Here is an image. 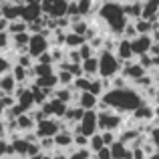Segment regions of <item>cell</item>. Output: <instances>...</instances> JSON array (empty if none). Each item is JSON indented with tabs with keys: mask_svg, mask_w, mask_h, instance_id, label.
Segmentation results:
<instances>
[{
	"mask_svg": "<svg viewBox=\"0 0 159 159\" xmlns=\"http://www.w3.org/2000/svg\"><path fill=\"white\" fill-rule=\"evenodd\" d=\"M52 139H54V145H58V147H69V145H73L75 135H73V133H65L61 129V131H58Z\"/></svg>",
	"mask_w": 159,
	"mask_h": 159,
	"instance_id": "e0dca14e",
	"label": "cell"
},
{
	"mask_svg": "<svg viewBox=\"0 0 159 159\" xmlns=\"http://www.w3.org/2000/svg\"><path fill=\"white\" fill-rule=\"evenodd\" d=\"M26 4H30V2H40V0H24Z\"/></svg>",
	"mask_w": 159,
	"mask_h": 159,
	"instance_id": "d590c367",
	"label": "cell"
},
{
	"mask_svg": "<svg viewBox=\"0 0 159 159\" xmlns=\"http://www.w3.org/2000/svg\"><path fill=\"white\" fill-rule=\"evenodd\" d=\"M97 105H99V97L91 95L89 91L87 93H79V109H83V111H95Z\"/></svg>",
	"mask_w": 159,
	"mask_h": 159,
	"instance_id": "4fadbf2b",
	"label": "cell"
},
{
	"mask_svg": "<svg viewBox=\"0 0 159 159\" xmlns=\"http://www.w3.org/2000/svg\"><path fill=\"white\" fill-rule=\"evenodd\" d=\"M143 103L145 101H143L141 91L131 89V87H123V89H109L107 93L99 99V105L97 107H101V111L111 109V111L123 115V113L137 111Z\"/></svg>",
	"mask_w": 159,
	"mask_h": 159,
	"instance_id": "6da1fadb",
	"label": "cell"
},
{
	"mask_svg": "<svg viewBox=\"0 0 159 159\" xmlns=\"http://www.w3.org/2000/svg\"><path fill=\"white\" fill-rule=\"evenodd\" d=\"M6 24H8V20H6V18L0 20V28H6Z\"/></svg>",
	"mask_w": 159,
	"mask_h": 159,
	"instance_id": "836d02e7",
	"label": "cell"
},
{
	"mask_svg": "<svg viewBox=\"0 0 159 159\" xmlns=\"http://www.w3.org/2000/svg\"><path fill=\"white\" fill-rule=\"evenodd\" d=\"M48 48V40L44 34H34L30 39V57H40Z\"/></svg>",
	"mask_w": 159,
	"mask_h": 159,
	"instance_id": "8fae6325",
	"label": "cell"
},
{
	"mask_svg": "<svg viewBox=\"0 0 159 159\" xmlns=\"http://www.w3.org/2000/svg\"><path fill=\"white\" fill-rule=\"evenodd\" d=\"M115 57L119 58L121 62H129L133 58V51H131V40L121 39L115 47Z\"/></svg>",
	"mask_w": 159,
	"mask_h": 159,
	"instance_id": "9c48e42d",
	"label": "cell"
},
{
	"mask_svg": "<svg viewBox=\"0 0 159 159\" xmlns=\"http://www.w3.org/2000/svg\"><path fill=\"white\" fill-rule=\"evenodd\" d=\"M34 73L39 75V79H43L44 75H51L52 73V66L51 65H34Z\"/></svg>",
	"mask_w": 159,
	"mask_h": 159,
	"instance_id": "484cf974",
	"label": "cell"
},
{
	"mask_svg": "<svg viewBox=\"0 0 159 159\" xmlns=\"http://www.w3.org/2000/svg\"><path fill=\"white\" fill-rule=\"evenodd\" d=\"M99 16H101V20L109 26V30H111L113 34H123L125 26H127V22H129V18L125 16L123 4L115 2V0L103 2L101 8H99Z\"/></svg>",
	"mask_w": 159,
	"mask_h": 159,
	"instance_id": "7a4b0ae2",
	"label": "cell"
},
{
	"mask_svg": "<svg viewBox=\"0 0 159 159\" xmlns=\"http://www.w3.org/2000/svg\"><path fill=\"white\" fill-rule=\"evenodd\" d=\"M8 69H10V62H8L6 58H4L2 54H0V75H4V73H6Z\"/></svg>",
	"mask_w": 159,
	"mask_h": 159,
	"instance_id": "f1b7e54d",
	"label": "cell"
},
{
	"mask_svg": "<svg viewBox=\"0 0 159 159\" xmlns=\"http://www.w3.org/2000/svg\"><path fill=\"white\" fill-rule=\"evenodd\" d=\"M14 87H16V79L12 77V75H4V77L0 79V89H2V91L8 93V91H12Z\"/></svg>",
	"mask_w": 159,
	"mask_h": 159,
	"instance_id": "44dd1931",
	"label": "cell"
},
{
	"mask_svg": "<svg viewBox=\"0 0 159 159\" xmlns=\"http://www.w3.org/2000/svg\"><path fill=\"white\" fill-rule=\"evenodd\" d=\"M40 14H43L40 2H30V4L20 6V18L22 20H36V18H40Z\"/></svg>",
	"mask_w": 159,
	"mask_h": 159,
	"instance_id": "30bf717a",
	"label": "cell"
},
{
	"mask_svg": "<svg viewBox=\"0 0 159 159\" xmlns=\"http://www.w3.org/2000/svg\"><path fill=\"white\" fill-rule=\"evenodd\" d=\"M133 115V119L135 121H153V105H147V103H143L137 111H133L131 113Z\"/></svg>",
	"mask_w": 159,
	"mask_h": 159,
	"instance_id": "9a60e30c",
	"label": "cell"
},
{
	"mask_svg": "<svg viewBox=\"0 0 159 159\" xmlns=\"http://www.w3.org/2000/svg\"><path fill=\"white\" fill-rule=\"evenodd\" d=\"M65 44H69V47H83L85 44V36L77 34V32H69V34L65 36Z\"/></svg>",
	"mask_w": 159,
	"mask_h": 159,
	"instance_id": "ffe728a7",
	"label": "cell"
},
{
	"mask_svg": "<svg viewBox=\"0 0 159 159\" xmlns=\"http://www.w3.org/2000/svg\"><path fill=\"white\" fill-rule=\"evenodd\" d=\"M155 30H159V20H157V22H155Z\"/></svg>",
	"mask_w": 159,
	"mask_h": 159,
	"instance_id": "8d00e7d4",
	"label": "cell"
},
{
	"mask_svg": "<svg viewBox=\"0 0 159 159\" xmlns=\"http://www.w3.org/2000/svg\"><path fill=\"white\" fill-rule=\"evenodd\" d=\"M109 151H111L113 159H131V149H129L125 143H121L119 139H117L113 145H109Z\"/></svg>",
	"mask_w": 159,
	"mask_h": 159,
	"instance_id": "7c38bea8",
	"label": "cell"
},
{
	"mask_svg": "<svg viewBox=\"0 0 159 159\" xmlns=\"http://www.w3.org/2000/svg\"><path fill=\"white\" fill-rule=\"evenodd\" d=\"M57 81L61 83V85H70V83L75 81V77L69 73V70H62V73H58V75H57Z\"/></svg>",
	"mask_w": 159,
	"mask_h": 159,
	"instance_id": "d4e9b609",
	"label": "cell"
},
{
	"mask_svg": "<svg viewBox=\"0 0 159 159\" xmlns=\"http://www.w3.org/2000/svg\"><path fill=\"white\" fill-rule=\"evenodd\" d=\"M121 70H123V77L127 79V81H133V83H137L141 77L147 75V70H145L139 62H131V61L125 62V65L121 66Z\"/></svg>",
	"mask_w": 159,
	"mask_h": 159,
	"instance_id": "52a82bcc",
	"label": "cell"
},
{
	"mask_svg": "<svg viewBox=\"0 0 159 159\" xmlns=\"http://www.w3.org/2000/svg\"><path fill=\"white\" fill-rule=\"evenodd\" d=\"M95 155H97V159H113V157H111V151H109V147H103L101 151H97Z\"/></svg>",
	"mask_w": 159,
	"mask_h": 159,
	"instance_id": "83f0119b",
	"label": "cell"
},
{
	"mask_svg": "<svg viewBox=\"0 0 159 159\" xmlns=\"http://www.w3.org/2000/svg\"><path fill=\"white\" fill-rule=\"evenodd\" d=\"M123 10L127 18L133 20H139L141 18V12H143V2H125L123 4Z\"/></svg>",
	"mask_w": 159,
	"mask_h": 159,
	"instance_id": "5bb4252c",
	"label": "cell"
},
{
	"mask_svg": "<svg viewBox=\"0 0 159 159\" xmlns=\"http://www.w3.org/2000/svg\"><path fill=\"white\" fill-rule=\"evenodd\" d=\"M99 129V121H97V111H85L77 125V135H85V137H93Z\"/></svg>",
	"mask_w": 159,
	"mask_h": 159,
	"instance_id": "5b68a950",
	"label": "cell"
},
{
	"mask_svg": "<svg viewBox=\"0 0 159 159\" xmlns=\"http://www.w3.org/2000/svg\"><path fill=\"white\" fill-rule=\"evenodd\" d=\"M147 159H159V151H153L151 155H147Z\"/></svg>",
	"mask_w": 159,
	"mask_h": 159,
	"instance_id": "1f68e13d",
	"label": "cell"
},
{
	"mask_svg": "<svg viewBox=\"0 0 159 159\" xmlns=\"http://www.w3.org/2000/svg\"><path fill=\"white\" fill-rule=\"evenodd\" d=\"M147 135H149V143L159 151V127H149L147 129Z\"/></svg>",
	"mask_w": 159,
	"mask_h": 159,
	"instance_id": "7402d4cb",
	"label": "cell"
},
{
	"mask_svg": "<svg viewBox=\"0 0 159 159\" xmlns=\"http://www.w3.org/2000/svg\"><path fill=\"white\" fill-rule=\"evenodd\" d=\"M6 43H8L6 32H0V47H6Z\"/></svg>",
	"mask_w": 159,
	"mask_h": 159,
	"instance_id": "f546056e",
	"label": "cell"
},
{
	"mask_svg": "<svg viewBox=\"0 0 159 159\" xmlns=\"http://www.w3.org/2000/svg\"><path fill=\"white\" fill-rule=\"evenodd\" d=\"M97 61H99V77L101 79H115L117 75L121 73V61L115 57V52L113 51H105L103 48L101 54L97 57Z\"/></svg>",
	"mask_w": 159,
	"mask_h": 159,
	"instance_id": "3957f363",
	"label": "cell"
},
{
	"mask_svg": "<svg viewBox=\"0 0 159 159\" xmlns=\"http://www.w3.org/2000/svg\"><path fill=\"white\" fill-rule=\"evenodd\" d=\"M8 149V145H6V141H2L0 139V155H4V151Z\"/></svg>",
	"mask_w": 159,
	"mask_h": 159,
	"instance_id": "4dcf8cb0",
	"label": "cell"
},
{
	"mask_svg": "<svg viewBox=\"0 0 159 159\" xmlns=\"http://www.w3.org/2000/svg\"><path fill=\"white\" fill-rule=\"evenodd\" d=\"M61 131V125L57 123V121H52V119H43V121H39V129H36V135L39 137H54L57 133Z\"/></svg>",
	"mask_w": 159,
	"mask_h": 159,
	"instance_id": "ba28073f",
	"label": "cell"
},
{
	"mask_svg": "<svg viewBox=\"0 0 159 159\" xmlns=\"http://www.w3.org/2000/svg\"><path fill=\"white\" fill-rule=\"evenodd\" d=\"M133 24H135V28H137V34H151V32L155 30V24L149 22V20H145V18L133 20Z\"/></svg>",
	"mask_w": 159,
	"mask_h": 159,
	"instance_id": "ac0fdd59",
	"label": "cell"
},
{
	"mask_svg": "<svg viewBox=\"0 0 159 159\" xmlns=\"http://www.w3.org/2000/svg\"><path fill=\"white\" fill-rule=\"evenodd\" d=\"M97 121H99V131L105 133V131H119L123 127V115L111 111V109H105V111H99L97 113Z\"/></svg>",
	"mask_w": 159,
	"mask_h": 159,
	"instance_id": "277c9868",
	"label": "cell"
},
{
	"mask_svg": "<svg viewBox=\"0 0 159 159\" xmlns=\"http://www.w3.org/2000/svg\"><path fill=\"white\" fill-rule=\"evenodd\" d=\"M155 85H157V89H159V69H157V79H155Z\"/></svg>",
	"mask_w": 159,
	"mask_h": 159,
	"instance_id": "e575fe53",
	"label": "cell"
},
{
	"mask_svg": "<svg viewBox=\"0 0 159 159\" xmlns=\"http://www.w3.org/2000/svg\"><path fill=\"white\" fill-rule=\"evenodd\" d=\"M139 65L143 66L145 70L155 69V66H153V61H151V57H149V54H143V57H139Z\"/></svg>",
	"mask_w": 159,
	"mask_h": 159,
	"instance_id": "4316f807",
	"label": "cell"
},
{
	"mask_svg": "<svg viewBox=\"0 0 159 159\" xmlns=\"http://www.w3.org/2000/svg\"><path fill=\"white\" fill-rule=\"evenodd\" d=\"M153 103H155V105H159V89H157V93H155V97H153Z\"/></svg>",
	"mask_w": 159,
	"mask_h": 159,
	"instance_id": "d6a6232c",
	"label": "cell"
},
{
	"mask_svg": "<svg viewBox=\"0 0 159 159\" xmlns=\"http://www.w3.org/2000/svg\"><path fill=\"white\" fill-rule=\"evenodd\" d=\"M103 147H107V145H105V141H103V135H101V133H95L93 137H89V149L93 153L101 151Z\"/></svg>",
	"mask_w": 159,
	"mask_h": 159,
	"instance_id": "d6986e66",
	"label": "cell"
},
{
	"mask_svg": "<svg viewBox=\"0 0 159 159\" xmlns=\"http://www.w3.org/2000/svg\"><path fill=\"white\" fill-rule=\"evenodd\" d=\"M77 51H79V54H81V61H87V58L95 57V54H93V47H91V44H83V47L77 48Z\"/></svg>",
	"mask_w": 159,
	"mask_h": 159,
	"instance_id": "cb8c5ba5",
	"label": "cell"
},
{
	"mask_svg": "<svg viewBox=\"0 0 159 159\" xmlns=\"http://www.w3.org/2000/svg\"><path fill=\"white\" fill-rule=\"evenodd\" d=\"M91 6H93V0H77V8H79V14H89Z\"/></svg>",
	"mask_w": 159,
	"mask_h": 159,
	"instance_id": "603a6c76",
	"label": "cell"
},
{
	"mask_svg": "<svg viewBox=\"0 0 159 159\" xmlns=\"http://www.w3.org/2000/svg\"><path fill=\"white\" fill-rule=\"evenodd\" d=\"M153 47V40H151V34H139L131 40V51H133V57H143V54L149 52V48Z\"/></svg>",
	"mask_w": 159,
	"mask_h": 159,
	"instance_id": "8992f818",
	"label": "cell"
},
{
	"mask_svg": "<svg viewBox=\"0 0 159 159\" xmlns=\"http://www.w3.org/2000/svg\"><path fill=\"white\" fill-rule=\"evenodd\" d=\"M81 66H83V75H87L89 79L95 77V75H99V61H97V57H91V58H87V61H83Z\"/></svg>",
	"mask_w": 159,
	"mask_h": 159,
	"instance_id": "2e32d148",
	"label": "cell"
}]
</instances>
